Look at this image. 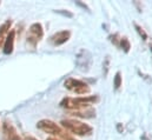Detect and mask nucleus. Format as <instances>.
<instances>
[{
    "instance_id": "9b49d317",
    "label": "nucleus",
    "mask_w": 152,
    "mask_h": 140,
    "mask_svg": "<svg viewBox=\"0 0 152 140\" xmlns=\"http://www.w3.org/2000/svg\"><path fill=\"white\" fill-rule=\"evenodd\" d=\"M110 63H111V57H110V55H106V57L104 58V63H103V73H104V77H106L107 73H109Z\"/></svg>"
},
{
    "instance_id": "412c9836",
    "label": "nucleus",
    "mask_w": 152,
    "mask_h": 140,
    "mask_svg": "<svg viewBox=\"0 0 152 140\" xmlns=\"http://www.w3.org/2000/svg\"><path fill=\"white\" fill-rule=\"evenodd\" d=\"M27 140H37V139H36V138H33V137H28Z\"/></svg>"
},
{
    "instance_id": "1a4fd4ad",
    "label": "nucleus",
    "mask_w": 152,
    "mask_h": 140,
    "mask_svg": "<svg viewBox=\"0 0 152 140\" xmlns=\"http://www.w3.org/2000/svg\"><path fill=\"white\" fill-rule=\"evenodd\" d=\"M11 25H12V21H11V20H6V21L1 25V27H0V48L4 46L5 40H6L7 35L10 33Z\"/></svg>"
},
{
    "instance_id": "f3484780",
    "label": "nucleus",
    "mask_w": 152,
    "mask_h": 140,
    "mask_svg": "<svg viewBox=\"0 0 152 140\" xmlns=\"http://www.w3.org/2000/svg\"><path fill=\"white\" fill-rule=\"evenodd\" d=\"M76 4H77V5H78V6H80V7H83L84 9H86L87 12H90V8H88V6H87L86 4H83V2H80V1H77Z\"/></svg>"
},
{
    "instance_id": "a211bd4d",
    "label": "nucleus",
    "mask_w": 152,
    "mask_h": 140,
    "mask_svg": "<svg viewBox=\"0 0 152 140\" xmlns=\"http://www.w3.org/2000/svg\"><path fill=\"white\" fill-rule=\"evenodd\" d=\"M117 131L119 132V133H123L124 132V126H123V124H117Z\"/></svg>"
},
{
    "instance_id": "0eeeda50",
    "label": "nucleus",
    "mask_w": 152,
    "mask_h": 140,
    "mask_svg": "<svg viewBox=\"0 0 152 140\" xmlns=\"http://www.w3.org/2000/svg\"><path fill=\"white\" fill-rule=\"evenodd\" d=\"M4 130V134L7 138V140H23V138L19 136V133L17 132V130L8 122H4L2 126Z\"/></svg>"
},
{
    "instance_id": "9d476101",
    "label": "nucleus",
    "mask_w": 152,
    "mask_h": 140,
    "mask_svg": "<svg viewBox=\"0 0 152 140\" xmlns=\"http://www.w3.org/2000/svg\"><path fill=\"white\" fill-rule=\"evenodd\" d=\"M119 47L125 52V53H129L130 52V48H131V44H130V41H129V39L127 38H121L120 39V44H119Z\"/></svg>"
},
{
    "instance_id": "39448f33",
    "label": "nucleus",
    "mask_w": 152,
    "mask_h": 140,
    "mask_svg": "<svg viewBox=\"0 0 152 140\" xmlns=\"http://www.w3.org/2000/svg\"><path fill=\"white\" fill-rule=\"evenodd\" d=\"M37 127H38L39 130H41L42 132L52 134V136H59L63 132L59 125H57L54 121L48 120V119H42V120L38 121Z\"/></svg>"
},
{
    "instance_id": "2eb2a0df",
    "label": "nucleus",
    "mask_w": 152,
    "mask_h": 140,
    "mask_svg": "<svg viewBox=\"0 0 152 140\" xmlns=\"http://www.w3.org/2000/svg\"><path fill=\"white\" fill-rule=\"evenodd\" d=\"M57 13H59V14H61V15H64V17H67V18H72L73 17V13L72 12H69V11H56Z\"/></svg>"
},
{
    "instance_id": "aec40b11",
    "label": "nucleus",
    "mask_w": 152,
    "mask_h": 140,
    "mask_svg": "<svg viewBox=\"0 0 152 140\" xmlns=\"http://www.w3.org/2000/svg\"><path fill=\"white\" fill-rule=\"evenodd\" d=\"M46 140H58L57 138H54V137H50V138H47Z\"/></svg>"
},
{
    "instance_id": "20e7f679",
    "label": "nucleus",
    "mask_w": 152,
    "mask_h": 140,
    "mask_svg": "<svg viewBox=\"0 0 152 140\" xmlns=\"http://www.w3.org/2000/svg\"><path fill=\"white\" fill-rule=\"evenodd\" d=\"M42 35H44V30H42L41 24L36 23V24L31 25V27L28 30V33H27V41H26L27 46H31L32 48H36L37 44L40 41Z\"/></svg>"
},
{
    "instance_id": "423d86ee",
    "label": "nucleus",
    "mask_w": 152,
    "mask_h": 140,
    "mask_svg": "<svg viewBox=\"0 0 152 140\" xmlns=\"http://www.w3.org/2000/svg\"><path fill=\"white\" fill-rule=\"evenodd\" d=\"M71 36V32L70 31H60V32H57L50 38V41L53 46H60L63 44H65Z\"/></svg>"
},
{
    "instance_id": "f8f14e48",
    "label": "nucleus",
    "mask_w": 152,
    "mask_h": 140,
    "mask_svg": "<svg viewBox=\"0 0 152 140\" xmlns=\"http://www.w3.org/2000/svg\"><path fill=\"white\" fill-rule=\"evenodd\" d=\"M123 84V79H121V73L120 72H117L115 75H114V79H113V86H114V90H119L120 86Z\"/></svg>"
},
{
    "instance_id": "f257e3e1",
    "label": "nucleus",
    "mask_w": 152,
    "mask_h": 140,
    "mask_svg": "<svg viewBox=\"0 0 152 140\" xmlns=\"http://www.w3.org/2000/svg\"><path fill=\"white\" fill-rule=\"evenodd\" d=\"M61 125L66 128V131L77 134V136H87L92 132V127L87 124H84L81 121H78L75 119H66L61 121Z\"/></svg>"
},
{
    "instance_id": "dca6fc26",
    "label": "nucleus",
    "mask_w": 152,
    "mask_h": 140,
    "mask_svg": "<svg viewBox=\"0 0 152 140\" xmlns=\"http://www.w3.org/2000/svg\"><path fill=\"white\" fill-rule=\"evenodd\" d=\"M59 137H61L64 140H76V139H73L69 133H65V132H61V133L59 134Z\"/></svg>"
},
{
    "instance_id": "7ed1b4c3",
    "label": "nucleus",
    "mask_w": 152,
    "mask_h": 140,
    "mask_svg": "<svg viewBox=\"0 0 152 140\" xmlns=\"http://www.w3.org/2000/svg\"><path fill=\"white\" fill-rule=\"evenodd\" d=\"M76 65L81 72H88L92 66V54L90 51L83 48L76 55Z\"/></svg>"
},
{
    "instance_id": "6e6552de",
    "label": "nucleus",
    "mask_w": 152,
    "mask_h": 140,
    "mask_svg": "<svg viewBox=\"0 0 152 140\" xmlns=\"http://www.w3.org/2000/svg\"><path fill=\"white\" fill-rule=\"evenodd\" d=\"M14 38H15V31H11L4 44V53L5 54H11L14 48Z\"/></svg>"
},
{
    "instance_id": "4468645a",
    "label": "nucleus",
    "mask_w": 152,
    "mask_h": 140,
    "mask_svg": "<svg viewBox=\"0 0 152 140\" xmlns=\"http://www.w3.org/2000/svg\"><path fill=\"white\" fill-rule=\"evenodd\" d=\"M120 36H119V34L118 33H114L113 35H111L110 36V40H111V42H113L114 45L117 46V47H119V44H120Z\"/></svg>"
},
{
    "instance_id": "ddd939ff",
    "label": "nucleus",
    "mask_w": 152,
    "mask_h": 140,
    "mask_svg": "<svg viewBox=\"0 0 152 140\" xmlns=\"http://www.w3.org/2000/svg\"><path fill=\"white\" fill-rule=\"evenodd\" d=\"M134 28H136V31L138 32V34L142 36L143 40H148V34H146V32L144 31V28H143L142 26H139L138 24L134 23Z\"/></svg>"
},
{
    "instance_id": "6ab92c4d",
    "label": "nucleus",
    "mask_w": 152,
    "mask_h": 140,
    "mask_svg": "<svg viewBox=\"0 0 152 140\" xmlns=\"http://www.w3.org/2000/svg\"><path fill=\"white\" fill-rule=\"evenodd\" d=\"M133 4H134V5L137 6V7H138V12H142V9H143V6H142V5L139 4V2H137V1H134Z\"/></svg>"
},
{
    "instance_id": "f03ea898",
    "label": "nucleus",
    "mask_w": 152,
    "mask_h": 140,
    "mask_svg": "<svg viewBox=\"0 0 152 140\" xmlns=\"http://www.w3.org/2000/svg\"><path fill=\"white\" fill-rule=\"evenodd\" d=\"M64 86H65L67 90L75 92L76 94H80V96H81V94H87V93H90V91H91L90 86H88L85 81L78 80V79H75V78H69V79H66L65 82H64Z\"/></svg>"
},
{
    "instance_id": "4be33fe9",
    "label": "nucleus",
    "mask_w": 152,
    "mask_h": 140,
    "mask_svg": "<svg viewBox=\"0 0 152 140\" xmlns=\"http://www.w3.org/2000/svg\"><path fill=\"white\" fill-rule=\"evenodd\" d=\"M150 48H151V51H152V45H151V46H150Z\"/></svg>"
}]
</instances>
